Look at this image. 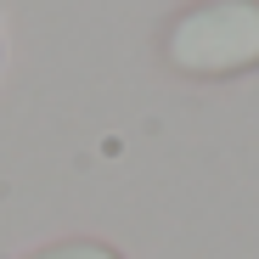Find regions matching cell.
Listing matches in <instances>:
<instances>
[{
  "label": "cell",
  "instance_id": "cell-1",
  "mask_svg": "<svg viewBox=\"0 0 259 259\" xmlns=\"http://www.w3.org/2000/svg\"><path fill=\"white\" fill-rule=\"evenodd\" d=\"M163 62L181 79H242L259 68V0H192L163 23Z\"/></svg>",
  "mask_w": 259,
  "mask_h": 259
},
{
  "label": "cell",
  "instance_id": "cell-3",
  "mask_svg": "<svg viewBox=\"0 0 259 259\" xmlns=\"http://www.w3.org/2000/svg\"><path fill=\"white\" fill-rule=\"evenodd\" d=\"M0 62H6V39H0Z\"/></svg>",
  "mask_w": 259,
  "mask_h": 259
},
{
  "label": "cell",
  "instance_id": "cell-2",
  "mask_svg": "<svg viewBox=\"0 0 259 259\" xmlns=\"http://www.w3.org/2000/svg\"><path fill=\"white\" fill-rule=\"evenodd\" d=\"M17 259H124V253L96 242V237H62V242H46V248H28Z\"/></svg>",
  "mask_w": 259,
  "mask_h": 259
}]
</instances>
